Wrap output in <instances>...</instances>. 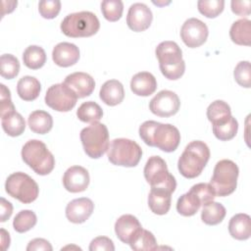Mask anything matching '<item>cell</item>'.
<instances>
[{"instance_id": "31", "label": "cell", "mask_w": 251, "mask_h": 251, "mask_svg": "<svg viewBox=\"0 0 251 251\" xmlns=\"http://www.w3.org/2000/svg\"><path fill=\"white\" fill-rule=\"evenodd\" d=\"M23 61L28 69L38 70L43 67L46 62V53L42 47L38 45H30L24 51Z\"/></svg>"}, {"instance_id": "15", "label": "cell", "mask_w": 251, "mask_h": 251, "mask_svg": "<svg viewBox=\"0 0 251 251\" xmlns=\"http://www.w3.org/2000/svg\"><path fill=\"white\" fill-rule=\"evenodd\" d=\"M152 20V12L146 4L137 2L130 5L126 16V24L131 30L140 32L147 29Z\"/></svg>"}, {"instance_id": "7", "label": "cell", "mask_w": 251, "mask_h": 251, "mask_svg": "<svg viewBox=\"0 0 251 251\" xmlns=\"http://www.w3.org/2000/svg\"><path fill=\"white\" fill-rule=\"evenodd\" d=\"M108 160L116 166L135 167L142 156L141 147L133 140L127 138L113 139L107 150Z\"/></svg>"}, {"instance_id": "41", "label": "cell", "mask_w": 251, "mask_h": 251, "mask_svg": "<svg viewBox=\"0 0 251 251\" xmlns=\"http://www.w3.org/2000/svg\"><path fill=\"white\" fill-rule=\"evenodd\" d=\"M1 94H0V115L4 116L10 112L15 111V106L11 100V92L3 83L0 84Z\"/></svg>"}, {"instance_id": "27", "label": "cell", "mask_w": 251, "mask_h": 251, "mask_svg": "<svg viewBox=\"0 0 251 251\" xmlns=\"http://www.w3.org/2000/svg\"><path fill=\"white\" fill-rule=\"evenodd\" d=\"M27 124L31 131L38 134H45L49 132L53 126V118L45 111L36 110L28 116Z\"/></svg>"}, {"instance_id": "13", "label": "cell", "mask_w": 251, "mask_h": 251, "mask_svg": "<svg viewBox=\"0 0 251 251\" xmlns=\"http://www.w3.org/2000/svg\"><path fill=\"white\" fill-rule=\"evenodd\" d=\"M180 101L178 96L171 90H161L150 101V111L159 117L168 118L174 116L179 110Z\"/></svg>"}, {"instance_id": "9", "label": "cell", "mask_w": 251, "mask_h": 251, "mask_svg": "<svg viewBox=\"0 0 251 251\" xmlns=\"http://www.w3.org/2000/svg\"><path fill=\"white\" fill-rule=\"evenodd\" d=\"M6 192L24 204L33 202L39 193L35 180L28 175L17 172L10 175L5 182Z\"/></svg>"}, {"instance_id": "42", "label": "cell", "mask_w": 251, "mask_h": 251, "mask_svg": "<svg viewBox=\"0 0 251 251\" xmlns=\"http://www.w3.org/2000/svg\"><path fill=\"white\" fill-rule=\"evenodd\" d=\"M90 251H114L113 241L107 236H98L94 238L89 245Z\"/></svg>"}, {"instance_id": "46", "label": "cell", "mask_w": 251, "mask_h": 251, "mask_svg": "<svg viewBox=\"0 0 251 251\" xmlns=\"http://www.w3.org/2000/svg\"><path fill=\"white\" fill-rule=\"evenodd\" d=\"M1 234H2V250H6L10 245V235L4 228H1Z\"/></svg>"}, {"instance_id": "25", "label": "cell", "mask_w": 251, "mask_h": 251, "mask_svg": "<svg viewBox=\"0 0 251 251\" xmlns=\"http://www.w3.org/2000/svg\"><path fill=\"white\" fill-rule=\"evenodd\" d=\"M229 36L233 43L249 46L251 44V22L247 19L235 21L230 26Z\"/></svg>"}, {"instance_id": "30", "label": "cell", "mask_w": 251, "mask_h": 251, "mask_svg": "<svg viewBox=\"0 0 251 251\" xmlns=\"http://www.w3.org/2000/svg\"><path fill=\"white\" fill-rule=\"evenodd\" d=\"M231 117V110L229 105L223 100H216L212 102L207 108V118L212 125H219L225 123Z\"/></svg>"}, {"instance_id": "34", "label": "cell", "mask_w": 251, "mask_h": 251, "mask_svg": "<svg viewBox=\"0 0 251 251\" xmlns=\"http://www.w3.org/2000/svg\"><path fill=\"white\" fill-rule=\"evenodd\" d=\"M37 222L36 215L31 210H22L20 211L13 221L14 229L20 233L26 232L31 229Z\"/></svg>"}, {"instance_id": "6", "label": "cell", "mask_w": 251, "mask_h": 251, "mask_svg": "<svg viewBox=\"0 0 251 251\" xmlns=\"http://www.w3.org/2000/svg\"><path fill=\"white\" fill-rule=\"evenodd\" d=\"M239 170L237 165L227 159L219 161L213 172L210 185L213 187L216 196L225 197L231 194L237 185Z\"/></svg>"}, {"instance_id": "43", "label": "cell", "mask_w": 251, "mask_h": 251, "mask_svg": "<svg viewBox=\"0 0 251 251\" xmlns=\"http://www.w3.org/2000/svg\"><path fill=\"white\" fill-rule=\"evenodd\" d=\"M52 249L50 242L44 238H34L26 246L27 251H52Z\"/></svg>"}, {"instance_id": "1", "label": "cell", "mask_w": 251, "mask_h": 251, "mask_svg": "<svg viewBox=\"0 0 251 251\" xmlns=\"http://www.w3.org/2000/svg\"><path fill=\"white\" fill-rule=\"evenodd\" d=\"M139 136L145 144L164 152L175 151L180 141L178 129L171 124L146 121L139 126Z\"/></svg>"}, {"instance_id": "33", "label": "cell", "mask_w": 251, "mask_h": 251, "mask_svg": "<svg viewBox=\"0 0 251 251\" xmlns=\"http://www.w3.org/2000/svg\"><path fill=\"white\" fill-rule=\"evenodd\" d=\"M78 120L83 123H97L103 116V110L101 107L93 101L83 102L76 111Z\"/></svg>"}, {"instance_id": "35", "label": "cell", "mask_w": 251, "mask_h": 251, "mask_svg": "<svg viewBox=\"0 0 251 251\" xmlns=\"http://www.w3.org/2000/svg\"><path fill=\"white\" fill-rule=\"evenodd\" d=\"M238 123L232 116L225 123L213 125V132L215 136L222 141H227L232 139L236 135Z\"/></svg>"}, {"instance_id": "18", "label": "cell", "mask_w": 251, "mask_h": 251, "mask_svg": "<svg viewBox=\"0 0 251 251\" xmlns=\"http://www.w3.org/2000/svg\"><path fill=\"white\" fill-rule=\"evenodd\" d=\"M64 83H66L77 96V98H84L89 96L94 88V78L83 72H75L66 76Z\"/></svg>"}, {"instance_id": "23", "label": "cell", "mask_w": 251, "mask_h": 251, "mask_svg": "<svg viewBox=\"0 0 251 251\" xmlns=\"http://www.w3.org/2000/svg\"><path fill=\"white\" fill-rule=\"evenodd\" d=\"M100 99L109 106H116L120 104L125 97V90L123 84L117 79H109L105 81L99 92Z\"/></svg>"}, {"instance_id": "5", "label": "cell", "mask_w": 251, "mask_h": 251, "mask_svg": "<svg viewBox=\"0 0 251 251\" xmlns=\"http://www.w3.org/2000/svg\"><path fill=\"white\" fill-rule=\"evenodd\" d=\"M60 27L62 32L69 37H88L99 30L100 23L94 13L82 11L66 16Z\"/></svg>"}, {"instance_id": "11", "label": "cell", "mask_w": 251, "mask_h": 251, "mask_svg": "<svg viewBox=\"0 0 251 251\" xmlns=\"http://www.w3.org/2000/svg\"><path fill=\"white\" fill-rule=\"evenodd\" d=\"M45 103L58 112H69L76 104V94L64 82L51 85L45 94Z\"/></svg>"}, {"instance_id": "17", "label": "cell", "mask_w": 251, "mask_h": 251, "mask_svg": "<svg viewBox=\"0 0 251 251\" xmlns=\"http://www.w3.org/2000/svg\"><path fill=\"white\" fill-rule=\"evenodd\" d=\"M94 204L91 199L80 197L72 200L66 207V217L74 224L84 223L92 215Z\"/></svg>"}, {"instance_id": "38", "label": "cell", "mask_w": 251, "mask_h": 251, "mask_svg": "<svg viewBox=\"0 0 251 251\" xmlns=\"http://www.w3.org/2000/svg\"><path fill=\"white\" fill-rule=\"evenodd\" d=\"M198 11L207 18H216L225 7L224 0H199L197 2Z\"/></svg>"}, {"instance_id": "21", "label": "cell", "mask_w": 251, "mask_h": 251, "mask_svg": "<svg viewBox=\"0 0 251 251\" xmlns=\"http://www.w3.org/2000/svg\"><path fill=\"white\" fill-rule=\"evenodd\" d=\"M172 203V192L163 187H151L148 195V206L156 215L169 212Z\"/></svg>"}, {"instance_id": "36", "label": "cell", "mask_w": 251, "mask_h": 251, "mask_svg": "<svg viewBox=\"0 0 251 251\" xmlns=\"http://www.w3.org/2000/svg\"><path fill=\"white\" fill-rule=\"evenodd\" d=\"M0 75L6 79L16 77L20 72V62L12 54H3L0 58Z\"/></svg>"}, {"instance_id": "28", "label": "cell", "mask_w": 251, "mask_h": 251, "mask_svg": "<svg viewBox=\"0 0 251 251\" xmlns=\"http://www.w3.org/2000/svg\"><path fill=\"white\" fill-rule=\"evenodd\" d=\"M1 125L3 130L13 137L21 135L25 128V119L16 110L1 116Z\"/></svg>"}, {"instance_id": "8", "label": "cell", "mask_w": 251, "mask_h": 251, "mask_svg": "<svg viewBox=\"0 0 251 251\" xmlns=\"http://www.w3.org/2000/svg\"><path fill=\"white\" fill-rule=\"evenodd\" d=\"M79 136L85 154L92 159L102 157L108 150L109 131L104 124H91L81 129Z\"/></svg>"}, {"instance_id": "19", "label": "cell", "mask_w": 251, "mask_h": 251, "mask_svg": "<svg viewBox=\"0 0 251 251\" xmlns=\"http://www.w3.org/2000/svg\"><path fill=\"white\" fill-rule=\"evenodd\" d=\"M141 228L142 226L138 219L129 214L121 216L115 223L116 235L126 244H129L131 239Z\"/></svg>"}, {"instance_id": "20", "label": "cell", "mask_w": 251, "mask_h": 251, "mask_svg": "<svg viewBox=\"0 0 251 251\" xmlns=\"http://www.w3.org/2000/svg\"><path fill=\"white\" fill-rule=\"evenodd\" d=\"M52 59L59 67H71L78 61L79 49L74 43L60 42L53 48Z\"/></svg>"}, {"instance_id": "2", "label": "cell", "mask_w": 251, "mask_h": 251, "mask_svg": "<svg viewBox=\"0 0 251 251\" xmlns=\"http://www.w3.org/2000/svg\"><path fill=\"white\" fill-rule=\"evenodd\" d=\"M210 159V149L201 140L188 143L177 161V168L181 176L186 178L198 176Z\"/></svg>"}, {"instance_id": "24", "label": "cell", "mask_w": 251, "mask_h": 251, "mask_svg": "<svg viewBox=\"0 0 251 251\" xmlns=\"http://www.w3.org/2000/svg\"><path fill=\"white\" fill-rule=\"evenodd\" d=\"M229 234L237 240H246L251 235V219L244 213L234 215L228 223Z\"/></svg>"}, {"instance_id": "40", "label": "cell", "mask_w": 251, "mask_h": 251, "mask_svg": "<svg viewBox=\"0 0 251 251\" xmlns=\"http://www.w3.org/2000/svg\"><path fill=\"white\" fill-rule=\"evenodd\" d=\"M61 10V2L59 0H41L38 3L39 14L44 19H54Z\"/></svg>"}, {"instance_id": "32", "label": "cell", "mask_w": 251, "mask_h": 251, "mask_svg": "<svg viewBox=\"0 0 251 251\" xmlns=\"http://www.w3.org/2000/svg\"><path fill=\"white\" fill-rule=\"evenodd\" d=\"M135 251H150L158 248L157 241L153 233L147 229L141 228L128 244Z\"/></svg>"}, {"instance_id": "29", "label": "cell", "mask_w": 251, "mask_h": 251, "mask_svg": "<svg viewBox=\"0 0 251 251\" xmlns=\"http://www.w3.org/2000/svg\"><path fill=\"white\" fill-rule=\"evenodd\" d=\"M226 214V208L219 202L210 201L203 205L201 212V220L208 226H216L223 222Z\"/></svg>"}, {"instance_id": "44", "label": "cell", "mask_w": 251, "mask_h": 251, "mask_svg": "<svg viewBox=\"0 0 251 251\" xmlns=\"http://www.w3.org/2000/svg\"><path fill=\"white\" fill-rule=\"evenodd\" d=\"M250 4L249 0L243 1H231V11L238 16H249L250 15Z\"/></svg>"}, {"instance_id": "12", "label": "cell", "mask_w": 251, "mask_h": 251, "mask_svg": "<svg viewBox=\"0 0 251 251\" xmlns=\"http://www.w3.org/2000/svg\"><path fill=\"white\" fill-rule=\"evenodd\" d=\"M209 34L205 23L196 18L186 20L180 28V37L189 48H196L204 44Z\"/></svg>"}, {"instance_id": "16", "label": "cell", "mask_w": 251, "mask_h": 251, "mask_svg": "<svg viewBox=\"0 0 251 251\" xmlns=\"http://www.w3.org/2000/svg\"><path fill=\"white\" fill-rule=\"evenodd\" d=\"M89 174L81 166L70 167L63 176V184L66 190L72 193L84 191L89 184Z\"/></svg>"}, {"instance_id": "37", "label": "cell", "mask_w": 251, "mask_h": 251, "mask_svg": "<svg viewBox=\"0 0 251 251\" xmlns=\"http://www.w3.org/2000/svg\"><path fill=\"white\" fill-rule=\"evenodd\" d=\"M101 11L106 20L117 22L123 15L124 4L121 0H104L101 3Z\"/></svg>"}, {"instance_id": "4", "label": "cell", "mask_w": 251, "mask_h": 251, "mask_svg": "<svg viewBox=\"0 0 251 251\" xmlns=\"http://www.w3.org/2000/svg\"><path fill=\"white\" fill-rule=\"evenodd\" d=\"M22 159L34 173L40 176L50 174L55 167L53 154L44 142L37 139L28 140L23 146Z\"/></svg>"}, {"instance_id": "10", "label": "cell", "mask_w": 251, "mask_h": 251, "mask_svg": "<svg viewBox=\"0 0 251 251\" xmlns=\"http://www.w3.org/2000/svg\"><path fill=\"white\" fill-rule=\"evenodd\" d=\"M144 177L151 187H163L172 193L176 190V181L170 174L167 164L160 156H151L144 167Z\"/></svg>"}, {"instance_id": "3", "label": "cell", "mask_w": 251, "mask_h": 251, "mask_svg": "<svg viewBox=\"0 0 251 251\" xmlns=\"http://www.w3.org/2000/svg\"><path fill=\"white\" fill-rule=\"evenodd\" d=\"M159 61V68L163 75L171 80L178 79L185 71V62L182 59V51L175 41H163L155 50Z\"/></svg>"}, {"instance_id": "22", "label": "cell", "mask_w": 251, "mask_h": 251, "mask_svg": "<svg viewBox=\"0 0 251 251\" xmlns=\"http://www.w3.org/2000/svg\"><path fill=\"white\" fill-rule=\"evenodd\" d=\"M156 88L157 80L149 72L137 73L130 80V89L138 96H149L155 92Z\"/></svg>"}, {"instance_id": "45", "label": "cell", "mask_w": 251, "mask_h": 251, "mask_svg": "<svg viewBox=\"0 0 251 251\" xmlns=\"http://www.w3.org/2000/svg\"><path fill=\"white\" fill-rule=\"evenodd\" d=\"M13 213V206L12 204L7 201L5 198L1 197V222H6Z\"/></svg>"}, {"instance_id": "39", "label": "cell", "mask_w": 251, "mask_h": 251, "mask_svg": "<svg viewBox=\"0 0 251 251\" xmlns=\"http://www.w3.org/2000/svg\"><path fill=\"white\" fill-rule=\"evenodd\" d=\"M235 81L242 87L249 88L251 86V69L249 61L239 62L233 72Z\"/></svg>"}, {"instance_id": "26", "label": "cell", "mask_w": 251, "mask_h": 251, "mask_svg": "<svg viewBox=\"0 0 251 251\" xmlns=\"http://www.w3.org/2000/svg\"><path fill=\"white\" fill-rule=\"evenodd\" d=\"M41 84L39 80L31 75H25L17 83V92L21 99L25 101H32L36 99L40 93Z\"/></svg>"}, {"instance_id": "14", "label": "cell", "mask_w": 251, "mask_h": 251, "mask_svg": "<svg viewBox=\"0 0 251 251\" xmlns=\"http://www.w3.org/2000/svg\"><path fill=\"white\" fill-rule=\"evenodd\" d=\"M209 202V199L200 187L194 184L189 191L182 194L176 202L177 212L184 217H190L195 215L200 207Z\"/></svg>"}]
</instances>
